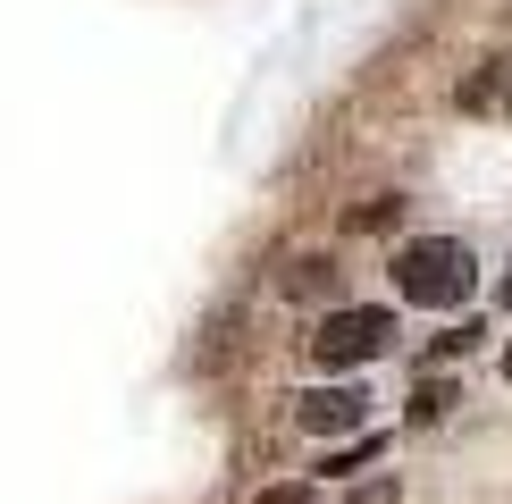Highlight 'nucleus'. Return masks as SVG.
<instances>
[{
    "mask_svg": "<svg viewBox=\"0 0 512 504\" xmlns=\"http://www.w3.org/2000/svg\"><path fill=\"white\" fill-rule=\"evenodd\" d=\"M471 286H479V261L454 236H412V244L395 252V294H403V303H420V311L471 303Z\"/></svg>",
    "mask_w": 512,
    "mask_h": 504,
    "instance_id": "1",
    "label": "nucleus"
},
{
    "mask_svg": "<svg viewBox=\"0 0 512 504\" xmlns=\"http://www.w3.org/2000/svg\"><path fill=\"white\" fill-rule=\"evenodd\" d=\"M387 336H395L387 311H328V320H319V336H311V353H319L328 370H345V362H370V353H387Z\"/></svg>",
    "mask_w": 512,
    "mask_h": 504,
    "instance_id": "2",
    "label": "nucleus"
},
{
    "mask_svg": "<svg viewBox=\"0 0 512 504\" xmlns=\"http://www.w3.org/2000/svg\"><path fill=\"white\" fill-rule=\"evenodd\" d=\"M361 412H370V395H361V387H319V395H303V429H319V437L361 429Z\"/></svg>",
    "mask_w": 512,
    "mask_h": 504,
    "instance_id": "3",
    "label": "nucleus"
},
{
    "mask_svg": "<svg viewBox=\"0 0 512 504\" xmlns=\"http://www.w3.org/2000/svg\"><path fill=\"white\" fill-rule=\"evenodd\" d=\"M454 412V387H445V378H429V387L412 395V420H445Z\"/></svg>",
    "mask_w": 512,
    "mask_h": 504,
    "instance_id": "4",
    "label": "nucleus"
},
{
    "mask_svg": "<svg viewBox=\"0 0 512 504\" xmlns=\"http://www.w3.org/2000/svg\"><path fill=\"white\" fill-rule=\"evenodd\" d=\"M252 504H311V488H261Z\"/></svg>",
    "mask_w": 512,
    "mask_h": 504,
    "instance_id": "5",
    "label": "nucleus"
},
{
    "mask_svg": "<svg viewBox=\"0 0 512 504\" xmlns=\"http://www.w3.org/2000/svg\"><path fill=\"white\" fill-rule=\"evenodd\" d=\"M504 378H512V345H504Z\"/></svg>",
    "mask_w": 512,
    "mask_h": 504,
    "instance_id": "6",
    "label": "nucleus"
}]
</instances>
